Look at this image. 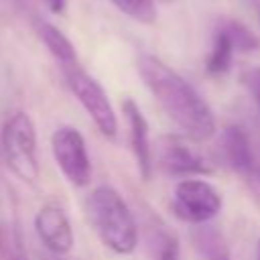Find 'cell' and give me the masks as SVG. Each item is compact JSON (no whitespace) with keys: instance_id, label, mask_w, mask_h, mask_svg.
<instances>
[{"instance_id":"obj_20","label":"cell","mask_w":260,"mask_h":260,"mask_svg":"<svg viewBox=\"0 0 260 260\" xmlns=\"http://www.w3.org/2000/svg\"><path fill=\"white\" fill-rule=\"evenodd\" d=\"M43 260H67L65 256H55V254H49V256H43Z\"/></svg>"},{"instance_id":"obj_4","label":"cell","mask_w":260,"mask_h":260,"mask_svg":"<svg viewBox=\"0 0 260 260\" xmlns=\"http://www.w3.org/2000/svg\"><path fill=\"white\" fill-rule=\"evenodd\" d=\"M61 71H63V79H65L69 91L83 106V110L87 112V116L91 118L95 128L106 138H116L118 118H116L114 106H112L106 89L102 87V83L93 75H89L83 67H79V63L61 67Z\"/></svg>"},{"instance_id":"obj_11","label":"cell","mask_w":260,"mask_h":260,"mask_svg":"<svg viewBox=\"0 0 260 260\" xmlns=\"http://www.w3.org/2000/svg\"><path fill=\"white\" fill-rule=\"evenodd\" d=\"M144 252L148 260H181V246L177 236L152 213L144 223Z\"/></svg>"},{"instance_id":"obj_14","label":"cell","mask_w":260,"mask_h":260,"mask_svg":"<svg viewBox=\"0 0 260 260\" xmlns=\"http://www.w3.org/2000/svg\"><path fill=\"white\" fill-rule=\"evenodd\" d=\"M236 47L230 39V35L225 32V28L221 24L215 26L213 30V41H211V51L207 55L205 61V69L209 75H223L230 67H232V59H234Z\"/></svg>"},{"instance_id":"obj_3","label":"cell","mask_w":260,"mask_h":260,"mask_svg":"<svg viewBox=\"0 0 260 260\" xmlns=\"http://www.w3.org/2000/svg\"><path fill=\"white\" fill-rule=\"evenodd\" d=\"M0 150L12 175L24 183H35L39 179V140L35 122L26 112H12L4 120L0 130Z\"/></svg>"},{"instance_id":"obj_9","label":"cell","mask_w":260,"mask_h":260,"mask_svg":"<svg viewBox=\"0 0 260 260\" xmlns=\"http://www.w3.org/2000/svg\"><path fill=\"white\" fill-rule=\"evenodd\" d=\"M122 112H124V118L128 124L130 148H132L138 173L144 181H148L152 177V167H154L152 148H150V140H148V122H146L140 106L132 98H126L122 102Z\"/></svg>"},{"instance_id":"obj_23","label":"cell","mask_w":260,"mask_h":260,"mask_svg":"<svg viewBox=\"0 0 260 260\" xmlns=\"http://www.w3.org/2000/svg\"><path fill=\"white\" fill-rule=\"evenodd\" d=\"M258 260H260V248H258Z\"/></svg>"},{"instance_id":"obj_6","label":"cell","mask_w":260,"mask_h":260,"mask_svg":"<svg viewBox=\"0 0 260 260\" xmlns=\"http://www.w3.org/2000/svg\"><path fill=\"white\" fill-rule=\"evenodd\" d=\"M53 158L61 175L73 187H85L91 181V158L83 134L73 126H61L51 136Z\"/></svg>"},{"instance_id":"obj_10","label":"cell","mask_w":260,"mask_h":260,"mask_svg":"<svg viewBox=\"0 0 260 260\" xmlns=\"http://www.w3.org/2000/svg\"><path fill=\"white\" fill-rule=\"evenodd\" d=\"M219 146H221V156L232 171H236L244 177L260 179V167L256 162L250 138L244 132V128L234 126V124L225 126L221 132Z\"/></svg>"},{"instance_id":"obj_15","label":"cell","mask_w":260,"mask_h":260,"mask_svg":"<svg viewBox=\"0 0 260 260\" xmlns=\"http://www.w3.org/2000/svg\"><path fill=\"white\" fill-rule=\"evenodd\" d=\"M112 4L136 22L152 24L156 20V0H112Z\"/></svg>"},{"instance_id":"obj_1","label":"cell","mask_w":260,"mask_h":260,"mask_svg":"<svg viewBox=\"0 0 260 260\" xmlns=\"http://www.w3.org/2000/svg\"><path fill=\"white\" fill-rule=\"evenodd\" d=\"M136 71L165 114L191 140H207L215 132V118L201 93L156 55L140 53Z\"/></svg>"},{"instance_id":"obj_22","label":"cell","mask_w":260,"mask_h":260,"mask_svg":"<svg viewBox=\"0 0 260 260\" xmlns=\"http://www.w3.org/2000/svg\"><path fill=\"white\" fill-rule=\"evenodd\" d=\"M2 240H4V236H2V232H0V250H2Z\"/></svg>"},{"instance_id":"obj_8","label":"cell","mask_w":260,"mask_h":260,"mask_svg":"<svg viewBox=\"0 0 260 260\" xmlns=\"http://www.w3.org/2000/svg\"><path fill=\"white\" fill-rule=\"evenodd\" d=\"M35 232L49 254L67 256L73 248V228L65 209L57 203H45L35 215Z\"/></svg>"},{"instance_id":"obj_18","label":"cell","mask_w":260,"mask_h":260,"mask_svg":"<svg viewBox=\"0 0 260 260\" xmlns=\"http://www.w3.org/2000/svg\"><path fill=\"white\" fill-rule=\"evenodd\" d=\"M242 81H244L248 93L252 95L254 104H256L258 110H260V69H250V71H246L244 77H242Z\"/></svg>"},{"instance_id":"obj_5","label":"cell","mask_w":260,"mask_h":260,"mask_svg":"<svg viewBox=\"0 0 260 260\" xmlns=\"http://www.w3.org/2000/svg\"><path fill=\"white\" fill-rule=\"evenodd\" d=\"M173 211L179 219L191 225L209 223L221 209V195L219 191L195 177L181 179L173 189Z\"/></svg>"},{"instance_id":"obj_7","label":"cell","mask_w":260,"mask_h":260,"mask_svg":"<svg viewBox=\"0 0 260 260\" xmlns=\"http://www.w3.org/2000/svg\"><path fill=\"white\" fill-rule=\"evenodd\" d=\"M156 162L171 177L187 179V177H199L211 173L205 158L181 136H165L158 142Z\"/></svg>"},{"instance_id":"obj_16","label":"cell","mask_w":260,"mask_h":260,"mask_svg":"<svg viewBox=\"0 0 260 260\" xmlns=\"http://www.w3.org/2000/svg\"><path fill=\"white\" fill-rule=\"evenodd\" d=\"M225 32L230 35L234 47H236V53H250V51H256L260 47V41L258 37L246 26L242 24L240 20H234V18H228V20H221L219 22Z\"/></svg>"},{"instance_id":"obj_2","label":"cell","mask_w":260,"mask_h":260,"mask_svg":"<svg viewBox=\"0 0 260 260\" xmlns=\"http://www.w3.org/2000/svg\"><path fill=\"white\" fill-rule=\"evenodd\" d=\"M85 215L106 248L120 256H128L136 250L140 225L116 189L108 185L95 187L85 197Z\"/></svg>"},{"instance_id":"obj_21","label":"cell","mask_w":260,"mask_h":260,"mask_svg":"<svg viewBox=\"0 0 260 260\" xmlns=\"http://www.w3.org/2000/svg\"><path fill=\"white\" fill-rule=\"evenodd\" d=\"M158 2H165V4H171V2H175V0H158Z\"/></svg>"},{"instance_id":"obj_17","label":"cell","mask_w":260,"mask_h":260,"mask_svg":"<svg viewBox=\"0 0 260 260\" xmlns=\"http://www.w3.org/2000/svg\"><path fill=\"white\" fill-rule=\"evenodd\" d=\"M2 260H28V254L24 250L22 238L18 232H10L4 240H2Z\"/></svg>"},{"instance_id":"obj_13","label":"cell","mask_w":260,"mask_h":260,"mask_svg":"<svg viewBox=\"0 0 260 260\" xmlns=\"http://www.w3.org/2000/svg\"><path fill=\"white\" fill-rule=\"evenodd\" d=\"M193 244L203 260H232L230 246L215 225H197L193 232Z\"/></svg>"},{"instance_id":"obj_19","label":"cell","mask_w":260,"mask_h":260,"mask_svg":"<svg viewBox=\"0 0 260 260\" xmlns=\"http://www.w3.org/2000/svg\"><path fill=\"white\" fill-rule=\"evenodd\" d=\"M43 4L51 10V12H55V14H61L63 10H65V4H67V0H43Z\"/></svg>"},{"instance_id":"obj_12","label":"cell","mask_w":260,"mask_h":260,"mask_svg":"<svg viewBox=\"0 0 260 260\" xmlns=\"http://www.w3.org/2000/svg\"><path fill=\"white\" fill-rule=\"evenodd\" d=\"M30 24H32L39 41L49 49V53L59 61L61 67L77 63V51H75L73 43L69 41V37L63 30H59L53 22H49L43 16H32Z\"/></svg>"}]
</instances>
